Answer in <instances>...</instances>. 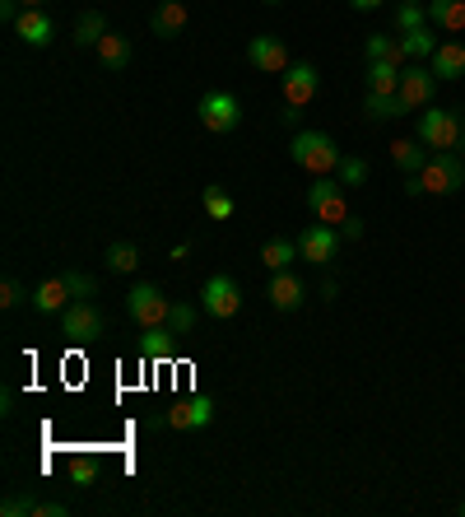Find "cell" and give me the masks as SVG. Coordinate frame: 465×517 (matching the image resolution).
<instances>
[{"mask_svg": "<svg viewBox=\"0 0 465 517\" xmlns=\"http://www.w3.org/2000/svg\"><path fill=\"white\" fill-rule=\"evenodd\" d=\"M289 159L298 168H307L312 177H331L335 168H340V159H345V154L335 150V140L326 136V131H298V136H293V145H289Z\"/></svg>", "mask_w": 465, "mask_h": 517, "instance_id": "1", "label": "cell"}, {"mask_svg": "<svg viewBox=\"0 0 465 517\" xmlns=\"http://www.w3.org/2000/svg\"><path fill=\"white\" fill-rule=\"evenodd\" d=\"M414 177H419L424 196L428 191H433V196H456V191L465 187V159L456 150H438V154H428V164Z\"/></svg>", "mask_w": 465, "mask_h": 517, "instance_id": "2", "label": "cell"}, {"mask_svg": "<svg viewBox=\"0 0 465 517\" xmlns=\"http://www.w3.org/2000/svg\"><path fill=\"white\" fill-rule=\"evenodd\" d=\"M196 117L210 136H233L242 126V103H238V94H228V89H210V94H200Z\"/></svg>", "mask_w": 465, "mask_h": 517, "instance_id": "3", "label": "cell"}, {"mask_svg": "<svg viewBox=\"0 0 465 517\" xmlns=\"http://www.w3.org/2000/svg\"><path fill=\"white\" fill-rule=\"evenodd\" d=\"M168 313H173V299L159 285H149V280H140L126 294V317H131L135 327H168Z\"/></svg>", "mask_w": 465, "mask_h": 517, "instance_id": "4", "label": "cell"}, {"mask_svg": "<svg viewBox=\"0 0 465 517\" xmlns=\"http://www.w3.org/2000/svg\"><path fill=\"white\" fill-rule=\"evenodd\" d=\"M414 136L424 140L428 150H461V112H447V108H424L419 112V131Z\"/></svg>", "mask_w": 465, "mask_h": 517, "instance_id": "5", "label": "cell"}, {"mask_svg": "<svg viewBox=\"0 0 465 517\" xmlns=\"http://www.w3.org/2000/svg\"><path fill=\"white\" fill-rule=\"evenodd\" d=\"M345 191L349 187L340 177H317V182L307 187V210H312V219H321V224H345V215H349Z\"/></svg>", "mask_w": 465, "mask_h": 517, "instance_id": "6", "label": "cell"}, {"mask_svg": "<svg viewBox=\"0 0 465 517\" xmlns=\"http://www.w3.org/2000/svg\"><path fill=\"white\" fill-rule=\"evenodd\" d=\"M200 308L214 317V322H228V317L242 313V285L233 275H210L200 285Z\"/></svg>", "mask_w": 465, "mask_h": 517, "instance_id": "7", "label": "cell"}, {"mask_svg": "<svg viewBox=\"0 0 465 517\" xmlns=\"http://www.w3.org/2000/svg\"><path fill=\"white\" fill-rule=\"evenodd\" d=\"M400 103L410 112H424L438 103V75H433V66L410 61V66L400 70Z\"/></svg>", "mask_w": 465, "mask_h": 517, "instance_id": "8", "label": "cell"}, {"mask_svg": "<svg viewBox=\"0 0 465 517\" xmlns=\"http://www.w3.org/2000/svg\"><path fill=\"white\" fill-rule=\"evenodd\" d=\"M107 331V317L98 313V303L93 299H75L61 313V336H70V341H80V345H89V341H98Z\"/></svg>", "mask_w": 465, "mask_h": 517, "instance_id": "9", "label": "cell"}, {"mask_svg": "<svg viewBox=\"0 0 465 517\" xmlns=\"http://www.w3.org/2000/svg\"><path fill=\"white\" fill-rule=\"evenodd\" d=\"M321 89V70L312 66V61H293L289 70H284V103L289 108H307L312 98H317Z\"/></svg>", "mask_w": 465, "mask_h": 517, "instance_id": "10", "label": "cell"}, {"mask_svg": "<svg viewBox=\"0 0 465 517\" xmlns=\"http://www.w3.org/2000/svg\"><path fill=\"white\" fill-rule=\"evenodd\" d=\"M335 247H340V233H335V224H307L303 233H298V252H303V261H312V266H326V261H335Z\"/></svg>", "mask_w": 465, "mask_h": 517, "instance_id": "11", "label": "cell"}, {"mask_svg": "<svg viewBox=\"0 0 465 517\" xmlns=\"http://www.w3.org/2000/svg\"><path fill=\"white\" fill-rule=\"evenodd\" d=\"M214 420V401L210 396H186L177 406L163 410V429H205Z\"/></svg>", "mask_w": 465, "mask_h": 517, "instance_id": "12", "label": "cell"}, {"mask_svg": "<svg viewBox=\"0 0 465 517\" xmlns=\"http://www.w3.org/2000/svg\"><path fill=\"white\" fill-rule=\"evenodd\" d=\"M247 61L256 70H266V75H284L289 70V47L279 38H270V33H261V38L247 42Z\"/></svg>", "mask_w": 465, "mask_h": 517, "instance_id": "13", "label": "cell"}, {"mask_svg": "<svg viewBox=\"0 0 465 517\" xmlns=\"http://www.w3.org/2000/svg\"><path fill=\"white\" fill-rule=\"evenodd\" d=\"M66 299H75L70 294V285H66V275H52V280H42L38 289H33V313H42V317H52V313H66L70 303Z\"/></svg>", "mask_w": 465, "mask_h": 517, "instance_id": "14", "label": "cell"}, {"mask_svg": "<svg viewBox=\"0 0 465 517\" xmlns=\"http://www.w3.org/2000/svg\"><path fill=\"white\" fill-rule=\"evenodd\" d=\"M270 303H275V313H298L303 308V280L293 271H270Z\"/></svg>", "mask_w": 465, "mask_h": 517, "instance_id": "15", "label": "cell"}, {"mask_svg": "<svg viewBox=\"0 0 465 517\" xmlns=\"http://www.w3.org/2000/svg\"><path fill=\"white\" fill-rule=\"evenodd\" d=\"M14 33H19L28 47H47V42L56 38V24H52V14L47 10H28L24 5V14L14 19Z\"/></svg>", "mask_w": 465, "mask_h": 517, "instance_id": "16", "label": "cell"}, {"mask_svg": "<svg viewBox=\"0 0 465 517\" xmlns=\"http://www.w3.org/2000/svg\"><path fill=\"white\" fill-rule=\"evenodd\" d=\"M428 66L438 80H461L465 75V42H438V52L428 56Z\"/></svg>", "mask_w": 465, "mask_h": 517, "instance_id": "17", "label": "cell"}, {"mask_svg": "<svg viewBox=\"0 0 465 517\" xmlns=\"http://www.w3.org/2000/svg\"><path fill=\"white\" fill-rule=\"evenodd\" d=\"M391 164L400 168V173H419V168L428 164V145L419 136H400L391 140Z\"/></svg>", "mask_w": 465, "mask_h": 517, "instance_id": "18", "label": "cell"}, {"mask_svg": "<svg viewBox=\"0 0 465 517\" xmlns=\"http://www.w3.org/2000/svg\"><path fill=\"white\" fill-rule=\"evenodd\" d=\"M140 354L154 359V364H173V359H177L173 331H168V327H145V336H140Z\"/></svg>", "mask_w": 465, "mask_h": 517, "instance_id": "19", "label": "cell"}, {"mask_svg": "<svg viewBox=\"0 0 465 517\" xmlns=\"http://www.w3.org/2000/svg\"><path fill=\"white\" fill-rule=\"evenodd\" d=\"M400 61H368L363 80H368V94H400Z\"/></svg>", "mask_w": 465, "mask_h": 517, "instance_id": "20", "label": "cell"}, {"mask_svg": "<svg viewBox=\"0 0 465 517\" xmlns=\"http://www.w3.org/2000/svg\"><path fill=\"white\" fill-rule=\"evenodd\" d=\"M154 38H177L186 28V5L182 0H159V10H154Z\"/></svg>", "mask_w": 465, "mask_h": 517, "instance_id": "21", "label": "cell"}, {"mask_svg": "<svg viewBox=\"0 0 465 517\" xmlns=\"http://www.w3.org/2000/svg\"><path fill=\"white\" fill-rule=\"evenodd\" d=\"M428 24L447 28V33H465V0H424Z\"/></svg>", "mask_w": 465, "mask_h": 517, "instance_id": "22", "label": "cell"}, {"mask_svg": "<svg viewBox=\"0 0 465 517\" xmlns=\"http://www.w3.org/2000/svg\"><path fill=\"white\" fill-rule=\"evenodd\" d=\"M93 52H98L103 70H126L131 66V38H121V33H112V28H107V38L98 42Z\"/></svg>", "mask_w": 465, "mask_h": 517, "instance_id": "23", "label": "cell"}, {"mask_svg": "<svg viewBox=\"0 0 465 517\" xmlns=\"http://www.w3.org/2000/svg\"><path fill=\"white\" fill-rule=\"evenodd\" d=\"M303 252H298V238H266V247H261V261H266L270 271H289V261H298Z\"/></svg>", "mask_w": 465, "mask_h": 517, "instance_id": "24", "label": "cell"}, {"mask_svg": "<svg viewBox=\"0 0 465 517\" xmlns=\"http://www.w3.org/2000/svg\"><path fill=\"white\" fill-rule=\"evenodd\" d=\"M363 52H368V61H400V66H410L400 38H386V33H372V38L363 42Z\"/></svg>", "mask_w": 465, "mask_h": 517, "instance_id": "25", "label": "cell"}, {"mask_svg": "<svg viewBox=\"0 0 465 517\" xmlns=\"http://www.w3.org/2000/svg\"><path fill=\"white\" fill-rule=\"evenodd\" d=\"M363 112H368L372 122H391L400 112H410L400 103V94H363Z\"/></svg>", "mask_w": 465, "mask_h": 517, "instance_id": "26", "label": "cell"}, {"mask_svg": "<svg viewBox=\"0 0 465 517\" xmlns=\"http://www.w3.org/2000/svg\"><path fill=\"white\" fill-rule=\"evenodd\" d=\"M400 47H405V56L410 61H428V56L438 52V38H433V28H414V33H400Z\"/></svg>", "mask_w": 465, "mask_h": 517, "instance_id": "27", "label": "cell"}, {"mask_svg": "<svg viewBox=\"0 0 465 517\" xmlns=\"http://www.w3.org/2000/svg\"><path fill=\"white\" fill-rule=\"evenodd\" d=\"M103 38H107V19H103V10H84V14H80V24H75V42H80V47H98Z\"/></svg>", "mask_w": 465, "mask_h": 517, "instance_id": "28", "label": "cell"}, {"mask_svg": "<svg viewBox=\"0 0 465 517\" xmlns=\"http://www.w3.org/2000/svg\"><path fill=\"white\" fill-rule=\"evenodd\" d=\"M200 205H205V215L210 219H228L233 210H238V201H233L224 187H205L200 191Z\"/></svg>", "mask_w": 465, "mask_h": 517, "instance_id": "29", "label": "cell"}, {"mask_svg": "<svg viewBox=\"0 0 465 517\" xmlns=\"http://www.w3.org/2000/svg\"><path fill=\"white\" fill-rule=\"evenodd\" d=\"M107 266H112L117 275H131L135 266H140V247L135 243H112L107 247Z\"/></svg>", "mask_w": 465, "mask_h": 517, "instance_id": "30", "label": "cell"}, {"mask_svg": "<svg viewBox=\"0 0 465 517\" xmlns=\"http://www.w3.org/2000/svg\"><path fill=\"white\" fill-rule=\"evenodd\" d=\"M368 159H359V154H345V159H340V168H335V177H340V182H345V187H363V182H368Z\"/></svg>", "mask_w": 465, "mask_h": 517, "instance_id": "31", "label": "cell"}, {"mask_svg": "<svg viewBox=\"0 0 465 517\" xmlns=\"http://www.w3.org/2000/svg\"><path fill=\"white\" fill-rule=\"evenodd\" d=\"M38 494H5V504H0V517H38Z\"/></svg>", "mask_w": 465, "mask_h": 517, "instance_id": "32", "label": "cell"}, {"mask_svg": "<svg viewBox=\"0 0 465 517\" xmlns=\"http://www.w3.org/2000/svg\"><path fill=\"white\" fill-rule=\"evenodd\" d=\"M98 476H103V466L93 462V457H70V480H75L80 490H89V485H98Z\"/></svg>", "mask_w": 465, "mask_h": 517, "instance_id": "33", "label": "cell"}, {"mask_svg": "<svg viewBox=\"0 0 465 517\" xmlns=\"http://www.w3.org/2000/svg\"><path fill=\"white\" fill-rule=\"evenodd\" d=\"M428 24V5H396V28L400 33H414V28Z\"/></svg>", "mask_w": 465, "mask_h": 517, "instance_id": "34", "label": "cell"}, {"mask_svg": "<svg viewBox=\"0 0 465 517\" xmlns=\"http://www.w3.org/2000/svg\"><path fill=\"white\" fill-rule=\"evenodd\" d=\"M191 327H196V308H191V303H173L168 331H173V336H191Z\"/></svg>", "mask_w": 465, "mask_h": 517, "instance_id": "35", "label": "cell"}, {"mask_svg": "<svg viewBox=\"0 0 465 517\" xmlns=\"http://www.w3.org/2000/svg\"><path fill=\"white\" fill-rule=\"evenodd\" d=\"M66 285H70V294H75V299H93V294H98L93 275H84V271H66Z\"/></svg>", "mask_w": 465, "mask_h": 517, "instance_id": "36", "label": "cell"}, {"mask_svg": "<svg viewBox=\"0 0 465 517\" xmlns=\"http://www.w3.org/2000/svg\"><path fill=\"white\" fill-rule=\"evenodd\" d=\"M24 299H33V294H24V285H19V280H5V285H0V308H19V303Z\"/></svg>", "mask_w": 465, "mask_h": 517, "instance_id": "37", "label": "cell"}, {"mask_svg": "<svg viewBox=\"0 0 465 517\" xmlns=\"http://www.w3.org/2000/svg\"><path fill=\"white\" fill-rule=\"evenodd\" d=\"M340 238H345V243H363V215H345V224H340Z\"/></svg>", "mask_w": 465, "mask_h": 517, "instance_id": "38", "label": "cell"}, {"mask_svg": "<svg viewBox=\"0 0 465 517\" xmlns=\"http://www.w3.org/2000/svg\"><path fill=\"white\" fill-rule=\"evenodd\" d=\"M38 517H66V504H52V499H42V504H38Z\"/></svg>", "mask_w": 465, "mask_h": 517, "instance_id": "39", "label": "cell"}, {"mask_svg": "<svg viewBox=\"0 0 465 517\" xmlns=\"http://www.w3.org/2000/svg\"><path fill=\"white\" fill-rule=\"evenodd\" d=\"M298 117H303V108H289V103H284V112H279V126H298Z\"/></svg>", "mask_w": 465, "mask_h": 517, "instance_id": "40", "label": "cell"}, {"mask_svg": "<svg viewBox=\"0 0 465 517\" xmlns=\"http://www.w3.org/2000/svg\"><path fill=\"white\" fill-rule=\"evenodd\" d=\"M382 5H386V0H349V10H382Z\"/></svg>", "mask_w": 465, "mask_h": 517, "instance_id": "41", "label": "cell"}, {"mask_svg": "<svg viewBox=\"0 0 465 517\" xmlns=\"http://www.w3.org/2000/svg\"><path fill=\"white\" fill-rule=\"evenodd\" d=\"M24 5H28V10H42V5H47V0H24Z\"/></svg>", "mask_w": 465, "mask_h": 517, "instance_id": "42", "label": "cell"}, {"mask_svg": "<svg viewBox=\"0 0 465 517\" xmlns=\"http://www.w3.org/2000/svg\"><path fill=\"white\" fill-rule=\"evenodd\" d=\"M461 150H465V108H461Z\"/></svg>", "mask_w": 465, "mask_h": 517, "instance_id": "43", "label": "cell"}, {"mask_svg": "<svg viewBox=\"0 0 465 517\" xmlns=\"http://www.w3.org/2000/svg\"><path fill=\"white\" fill-rule=\"evenodd\" d=\"M400 5H424V0H400Z\"/></svg>", "mask_w": 465, "mask_h": 517, "instance_id": "44", "label": "cell"}, {"mask_svg": "<svg viewBox=\"0 0 465 517\" xmlns=\"http://www.w3.org/2000/svg\"><path fill=\"white\" fill-rule=\"evenodd\" d=\"M456 513H461V517H465V499H461V504H456Z\"/></svg>", "mask_w": 465, "mask_h": 517, "instance_id": "45", "label": "cell"}, {"mask_svg": "<svg viewBox=\"0 0 465 517\" xmlns=\"http://www.w3.org/2000/svg\"><path fill=\"white\" fill-rule=\"evenodd\" d=\"M266 5H284V0H266Z\"/></svg>", "mask_w": 465, "mask_h": 517, "instance_id": "46", "label": "cell"}]
</instances>
